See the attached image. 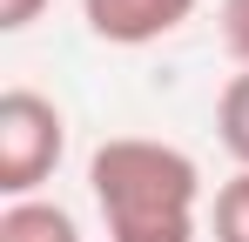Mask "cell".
I'll return each mask as SVG.
<instances>
[{
	"label": "cell",
	"mask_w": 249,
	"mask_h": 242,
	"mask_svg": "<svg viewBox=\"0 0 249 242\" xmlns=\"http://www.w3.org/2000/svg\"><path fill=\"white\" fill-rule=\"evenodd\" d=\"M88 189H94L108 242H196L202 168L175 141L108 135L88 155Z\"/></svg>",
	"instance_id": "1"
},
{
	"label": "cell",
	"mask_w": 249,
	"mask_h": 242,
	"mask_svg": "<svg viewBox=\"0 0 249 242\" xmlns=\"http://www.w3.org/2000/svg\"><path fill=\"white\" fill-rule=\"evenodd\" d=\"M61 155H68V115L34 87H7L0 94V195L7 202L41 195Z\"/></svg>",
	"instance_id": "2"
},
{
	"label": "cell",
	"mask_w": 249,
	"mask_h": 242,
	"mask_svg": "<svg viewBox=\"0 0 249 242\" xmlns=\"http://www.w3.org/2000/svg\"><path fill=\"white\" fill-rule=\"evenodd\" d=\"M189 14H196V0H81L88 34L108 40V47H148V40H168Z\"/></svg>",
	"instance_id": "3"
},
{
	"label": "cell",
	"mask_w": 249,
	"mask_h": 242,
	"mask_svg": "<svg viewBox=\"0 0 249 242\" xmlns=\"http://www.w3.org/2000/svg\"><path fill=\"white\" fill-rule=\"evenodd\" d=\"M0 242H88L81 222L47 195H27V202H7L0 208Z\"/></svg>",
	"instance_id": "4"
},
{
	"label": "cell",
	"mask_w": 249,
	"mask_h": 242,
	"mask_svg": "<svg viewBox=\"0 0 249 242\" xmlns=\"http://www.w3.org/2000/svg\"><path fill=\"white\" fill-rule=\"evenodd\" d=\"M215 141L236 168H249V74H229V87L215 94Z\"/></svg>",
	"instance_id": "5"
},
{
	"label": "cell",
	"mask_w": 249,
	"mask_h": 242,
	"mask_svg": "<svg viewBox=\"0 0 249 242\" xmlns=\"http://www.w3.org/2000/svg\"><path fill=\"white\" fill-rule=\"evenodd\" d=\"M209 229H215V242H249V168H236V175L215 189Z\"/></svg>",
	"instance_id": "6"
},
{
	"label": "cell",
	"mask_w": 249,
	"mask_h": 242,
	"mask_svg": "<svg viewBox=\"0 0 249 242\" xmlns=\"http://www.w3.org/2000/svg\"><path fill=\"white\" fill-rule=\"evenodd\" d=\"M222 47L236 54V68L249 74V0H222Z\"/></svg>",
	"instance_id": "7"
},
{
	"label": "cell",
	"mask_w": 249,
	"mask_h": 242,
	"mask_svg": "<svg viewBox=\"0 0 249 242\" xmlns=\"http://www.w3.org/2000/svg\"><path fill=\"white\" fill-rule=\"evenodd\" d=\"M47 14V0H0V34H27Z\"/></svg>",
	"instance_id": "8"
}]
</instances>
